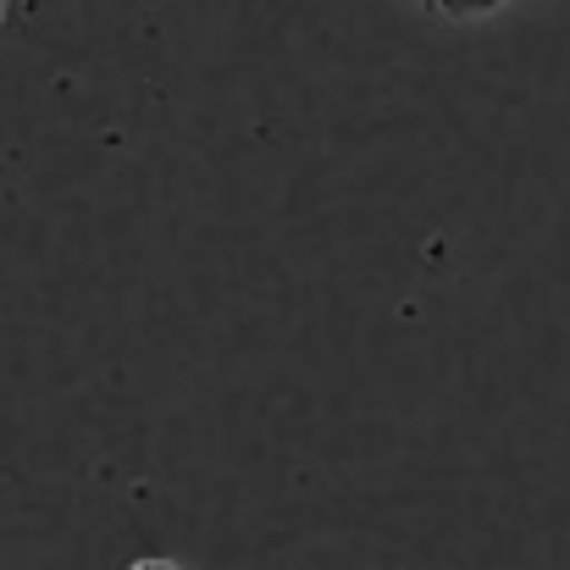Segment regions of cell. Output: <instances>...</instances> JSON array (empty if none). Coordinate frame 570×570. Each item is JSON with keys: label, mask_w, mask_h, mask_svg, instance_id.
Listing matches in <instances>:
<instances>
[{"label": "cell", "mask_w": 570, "mask_h": 570, "mask_svg": "<svg viewBox=\"0 0 570 570\" xmlns=\"http://www.w3.org/2000/svg\"><path fill=\"white\" fill-rule=\"evenodd\" d=\"M128 570H184L178 560H161V554H150V560H134Z\"/></svg>", "instance_id": "1"}, {"label": "cell", "mask_w": 570, "mask_h": 570, "mask_svg": "<svg viewBox=\"0 0 570 570\" xmlns=\"http://www.w3.org/2000/svg\"><path fill=\"white\" fill-rule=\"evenodd\" d=\"M0 17H6V0H0Z\"/></svg>", "instance_id": "2"}]
</instances>
